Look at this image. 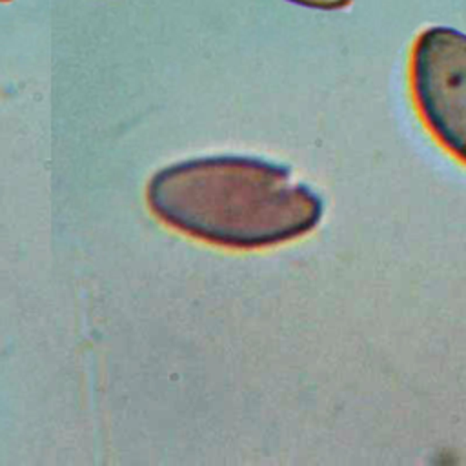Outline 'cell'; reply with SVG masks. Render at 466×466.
Listing matches in <instances>:
<instances>
[{
  "mask_svg": "<svg viewBox=\"0 0 466 466\" xmlns=\"http://www.w3.org/2000/svg\"><path fill=\"white\" fill-rule=\"evenodd\" d=\"M171 226L231 248H264L311 231L322 198L288 167L251 157H206L158 171L147 187Z\"/></svg>",
  "mask_w": 466,
  "mask_h": 466,
  "instance_id": "6da1fadb",
  "label": "cell"
},
{
  "mask_svg": "<svg viewBox=\"0 0 466 466\" xmlns=\"http://www.w3.org/2000/svg\"><path fill=\"white\" fill-rule=\"evenodd\" d=\"M410 82L420 118L466 164V33L431 25L411 47Z\"/></svg>",
  "mask_w": 466,
  "mask_h": 466,
  "instance_id": "7a4b0ae2",
  "label": "cell"
},
{
  "mask_svg": "<svg viewBox=\"0 0 466 466\" xmlns=\"http://www.w3.org/2000/svg\"><path fill=\"white\" fill-rule=\"evenodd\" d=\"M288 2L302 7L317 9V11H339L348 7L353 0H288Z\"/></svg>",
  "mask_w": 466,
  "mask_h": 466,
  "instance_id": "3957f363",
  "label": "cell"
},
{
  "mask_svg": "<svg viewBox=\"0 0 466 466\" xmlns=\"http://www.w3.org/2000/svg\"><path fill=\"white\" fill-rule=\"evenodd\" d=\"M0 2H11V0H0Z\"/></svg>",
  "mask_w": 466,
  "mask_h": 466,
  "instance_id": "277c9868",
  "label": "cell"
}]
</instances>
